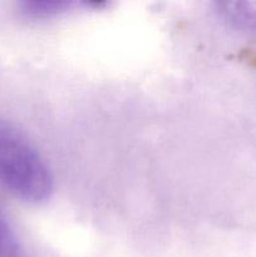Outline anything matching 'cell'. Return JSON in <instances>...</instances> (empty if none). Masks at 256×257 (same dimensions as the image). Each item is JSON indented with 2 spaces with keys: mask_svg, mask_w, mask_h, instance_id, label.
I'll return each mask as SVG.
<instances>
[{
  "mask_svg": "<svg viewBox=\"0 0 256 257\" xmlns=\"http://www.w3.org/2000/svg\"><path fill=\"white\" fill-rule=\"evenodd\" d=\"M0 185L29 203L45 202L54 188L47 162L29 138L0 119Z\"/></svg>",
  "mask_w": 256,
  "mask_h": 257,
  "instance_id": "cell-1",
  "label": "cell"
},
{
  "mask_svg": "<svg viewBox=\"0 0 256 257\" xmlns=\"http://www.w3.org/2000/svg\"><path fill=\"white\" fill-rule=\"evenodd\" d=\"M220 14L238 29L256 32V2L235 0L217 4Z\"/></svg>",
  "mask_w": 256,
  "mask_h": 257,
  "instance_id": "cell-2",
  "label": "cell"
},
{
  "mask_svg": "<svg viewBox=\"0 0 256 257\" xmlns=\"http://www.w3.org/2000/svg\"><path fill=\"white\" fill-rule=\"evenodd\" d=\"M20 252L17 235L4 212L0 210V257H20Z\"/></svg>",
  "mask_w": 256,
  "mask_h": 257,
  "instance_id": "cell-4",
  "label": "cell"
},
{
  "mask_svg": "<svg viewBox=\"0 0 256 257\" xmlns=\"http://www.w3.org/2000/svg\"><path fill=\"white\" fill-rule=\"evenodd\" d=\"M73 5L68 0H24L19 3V9L29 19H49L60 13L67 12Z\"/></svg>",
  "mask_w": 256,
  "mask_h": 257,
  "instance_id": "cell-3",
  "label": "cell"
}]
</instances>
